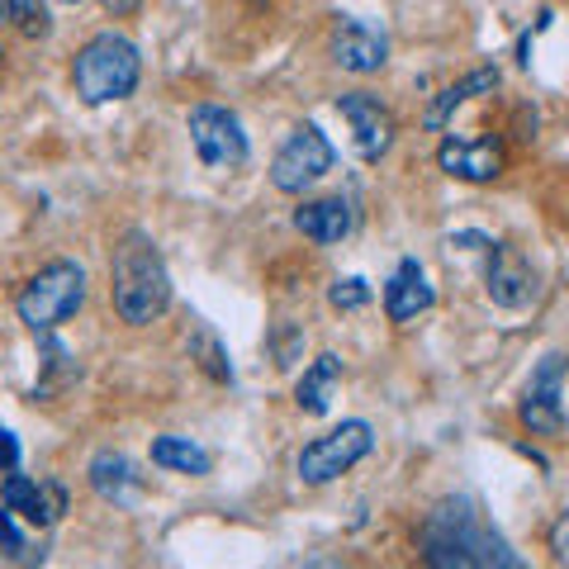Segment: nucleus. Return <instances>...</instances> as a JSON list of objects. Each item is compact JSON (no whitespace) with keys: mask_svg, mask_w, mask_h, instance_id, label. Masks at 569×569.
Here are the masks:
<instances>
[{"mask_svg":"<svg viewBox=\"0 0 569 569\" xmlns=\"http://www.w3.org/2000/svg\"><path fill=\"white\" fill-rule=\"evenodd\" d=\"M422 565L432 569H522V556L489 527L485 508L470 493H451L418 527Z\"/></svg>","mask_w":569,"mask_h":569,"instance_id":"1","label":"nucleus"},{"mask_svg":"<svg viewBox=\"0 0 569 569\" xmlns=\"http://www.w3.org/2000/svg\"><path fill=\"white\" fill-rule=\"evenodd\" d=\"M110 299H114V313L123 318L129 328H148L167 313L171 305V271H167V257L142 228H129L119 242H114V257H110Z\"/></svg>","mask_w":569,"mask_h":569,"instance_id":"2","label":"nucleus"},{"mask_svg":"<svg viewBox=\"0 0 569 569\" xmlns=\"http://www.w3.org/2000/svg\"><path fill=\"white\" fill-rule=\"evenodd\" d=\"M142 81V58H138V43L123 39V33H96L91 43L77 52L71 62V86L86 104H114V100H129Z\"/></svg>","mask_w":569,"mask_h":569,"instance_id":"3","label":"nucleus"},{"mask_svg":"<svg viewBox=\"0 0 569 569\" xmlns=\"http://www.w3.org/2000/svg\"><path fill=\"white\" fill-rule=\"evenodd\" d=\"M86 305V271L77 261H48L39 276H33L20 299H14V313L29 332H52L62 328L67 318H77V309Z\"/></svg>","mask_w":569,"mask_h":569,"instance_id":"4","label":"nucleus"},{"mask_svg":"<svg viewBox=\"0 0 569 569\" xmlns=\"http://www.w3.org/2000/svg\"><path fill=\"white\" fill-rule=\"evenodd\" d=\"M376 451V427L366 418H347L342 427H332L328 437H313L305 451H299V479L305 485H332L337 475H347L351 466Z\"/></svg>","mask_w":569,"mask_h":569,"instance_id":"5","label":"nucleus"},{"mask_svg":"<svg viewBox=\"0 0 569 569\" xmlns=\"http://www.w3.org/2000/svg\"><path fill=\"white\" fill-rule=\"evenodd\" d=\"M332 162H337V152H332L328 133L318 129V123H295L271 162V186L280 194H305L309 186H318L332 171Z\"/></svg>","mask_w":569,"mask_h":569,"instance_id":"6","label":"nucleus"},{"mask_svg":"<svg viewBox=\"0 0 569 569\" xmlns=\"http://www.w3.org/2000/svg\"><path fill=\"white\" fill-rule=\"evenodd\" d=\"M190 148L209 171H238L252 152V142L242 133V119L223 104H194L190 110Z\"/></svg>","mask_w":569,"mask_h":569,"instance_id":"7","label":"nucleus"},{"mask_svg":"<svg viewBox=\"0 0 569 569\" xmlns=\"http://www.w3.org/2000/svg\"><path fill=\"white\" fill-rule=\"evenodd\" d=\"M565 370H569V356L546 351L537 361V370L527 376L518 418H522V427H531V437H560L569 427V418H565Z\"/></svg>","mask_w":569,"mask_h":569,"instance_id":"8","label":"nucleus"},{"mask_svg":"<svg viewBox=\"0 0 569 569\" xmlns=\"http://www.w3.org/2000/svg\"><path fill=\"white\" fill-rule=\"evenodd\" d=\"M485 290L498 309H527L537 299V271L512 242H489V266H485Z\"/></svg>","mask_w":569,"mask_h":569,"instance_id":"9","label":"nucleus"},{"mask_svg":"<svg viewBox=\"0 0 569 569\" xmlns=\"http://www.w3.org/2000/svg\"><path fill=\"white\" fill-rule=\"evenodd\" d=\"M337 114L351 123L356 152H361L366 162H380V157L395 148V114H389V104H380V96L347 91V96H337Z\"/></svg>","mask_w":569,"mask_h":569,"instance_id":"10","label":"nucleus"},{"mask_svg":"<svg viewBox=\"0 0 569 569\" xmlns=\"http://www.w3.org/2000/svg\"><path fill=\"white\" fill-rule=\"evenodd\" d=\"M0 503L29 527H52L67 512V489L58 479H29L20 470H10L6 485H0Z\"/></svg>","mask_w":569,"mask_h":569,"instance_id":"11","label":"nucleus"},{"mask_svg":"<svg viewBox=\"0 0 569 569\" xmlns=\"http://www.w3.org/2000/svg\"><path fill=\"white\" fill-rule=\"evenodd\" d=\"M332 62L351 77H370L389 62V33L370 20H337L332 29Z\"/></svg>","mask_w":569,"mask_h":569,"instance_id":"12","label":"nucleus"},{"mask_svg":"<svg viewBox=\"0 0 569 569\" xmlns=\"http://www.w3.org/2000/svg\"><path fill=\"white\" fill-rule=\"evenodd\" d=\"M437 167L470 186H489L503 176V142L498 138H447L437 148Z\"/></svg>","mask_w":569,"mask_h":569,"instance_id":"13","label":"nucleus"},{"mask_svg":"<svg viewBox=\"0 0 569 569\" xmlns=\"http://www.w3.org/2000/svg\"><path fill=\"white\" fill-rule=\"evenodd\" d=\"M432 305H437V290L427 284L422 261L418 257H403L395 266V276H389V284H385V313H389V323H413V318L427 313Z\"/></svg>","mask_w":569,"mask_h":569,"instance_id":"14","label":"nucleus"},{"mask_svg":"<svg viewBox=\"0 0 569 569\" xmlns=\"http://www.w3.org/2000/svg\"><path fill=\"white\" fill-rule=\"evenodd\" d=\"M91 489L96 498H104V503H114V508H129L133 498L142 493V470H138V460L133 456H123V451H96L91 456Z\"/></svg>","mask_w":569,"mask_h":569,"instance_id":"15","label":"nucleus"},{"mask_svg":"<svg viewBox=\"0 0 569 569\" xmlns=\"http://www.w3.org/2000/svg\"><path fill=\"white\" fill-rule=\"evenodd\" d=\"M295 228L305 233L309 242L318 247H332L342 242L351 233V204L342 200V194H328V200H309L295 209Z\"/></svg>","mask_w":569,"mask_h":569,"instance_id":"16","label":"nucleus"},{"mask_svg":"<svg viewBox=\"0 0 569 569\" xmlns=\"http://www.w3.org/2000/svg\"><path fill=\"white\" fill-rule=\"evenodd\" d=\"M493 91H498V67H475L470 77H460L456 86H447V91H441L432 104H427V110H422V129H427V133H441L460 104L475 100V96H493Z\"/></svg>","mask_w":569,"mask_h":569,"instance_id":"17","label":"nucleus"},{"mask_svg":"<svg viewBox=\"0 0 569 569\" xmlns=\"http://www.w3.org/2000/svg\"><path fill=\"white\" fill-rule=\"evenodd\" d=\"M337 385H342V361H337L332 351H323L318 361L299 376V385H295V403L305 408L309 418H323L328 408H332V395H337Z\"/></svg>","mask_w":569,"mask_h":569,"instance_id":"18","label":"nucleus"},{"mask_svg":"<svg viewBox=\"0 0 569 569\" xmlns=\"http://www.w3.org/2000/svg\"><path fill=\"white\" fill-rule=\"evenodd\" d=\"M152 466L190 475V479H204L213 470V456L200 447V441H190V437H157L152 441Z\"/></svg>","mask_w":569,"mask_h":569,"instance_id":"19","label":"nucleus"},{"mask_svg":"<svg viewBox=\"0 0 569 569\" xmlns=\"http://www.w3.org/2000/svg\"><path fill=\"white\" fill-rule=\"evenodd\" d=\"M190 361H200L209 380L233 385V366H228V351L219 347V337H213L209 328H194V337H190Z\"/></svg>","mask_w":569,"mask_h":569,"instance_id":"20","label":"nucleus"},{"mask_svg":"<svg viewBox=\"0 0 569 569\" xmlns=\"http://www.w3.org/2000/svg\"><path fill=\"white\" fill-rule=\"evenodd\" d=\"M0 556L14 560V565H33V560H43V550H29L24 531H20V518H14L10 508L0 512Z\"/></svg>","mask_w":569,"mask_h":569,"instance_id":"21","label":"nucleus"},{"mask_svg":"<svg viewBox=\"0 0 569 569\" xmlns=\"http://www.w3.org/2000/svg\"><path fill=\"white\" fill-rule=\"evenodd\" d=\"M328 305H332V309H342V313H356V309H366V305H370V284H366L361 276L332 280V290H328Z\"/></svg>","mask_w":569,"mask_h":569,"instance_id":"22","label":"nucleus"},{"mask_svg":"<svg viewBox=\"0 0 569 569\" xmlns=\"http://www.w3.org/2000/svg\"><path fill=\"white\" fill-rule=\"evenodd\" d=\"M14 24H20L24 39H43V33L52 29V24H48L43 0H14Z\"/></svg>","mask_w":569,"mask_h":569,"instance_id":"23","label":"nucleus"},{"mask_svg":"<svg viewBox=\"0 0 569 569\" xmlns=\"http://www.w3.org/2000/svg\"><path fill=\"white\" fill-rule=\"evenodd\" d=\"M550 560L569 565V508L556 518V527H550Z\"/></svg>","mask_w":569,"mask_h":569,"instance_id":"24","label":"nucleus"},{"mask_svg":"<svg viewBox=\"0 0 569 569\" xmlns=\"http://www.w3.org/2000/svg\"><path fill=\"white\" fill-rule=\"evenodd\" d=\"M20 470V441H14L10 427H0V475Z\"/></svg>","mask_w":569,"mask_h":569,"instance_id":"25","label":"nucleus"},{"mask_svg":"<svg viewBox=\"0 0 569 569\" xmlns=\"http://www.w3.org/2000/svg\"><path fill=\"white\" fill-rule=\"evenodd\" d=\"M104 10H110V14H133L138 0H104Z\"/></svg>","mask_w":569,"mask_h":569,"instance_id":"26","label":"nucleus"},{"mask_svg":"<svg viewBox=\"0 0 569 569\" xmlns=\"http://www.w3.org/2000/svg\"><path fill=\"white\" fill-rule=\"evenodd\" d=\"M0 24H14V0H0Z\"/></svg>","mask_w":569,"mask_h":569,"instance_id":"27","label":"nucleus"},{"mask_svg":"<svg viewBox=\"0 0 569 569\" xmlns=\"http://www.w3.org/2000/svg\"><path fill=\"white\" fill-rule=\"evenodd\" d=\"M62 6H81V0H62Z\"/></svg>","mask_w":569,"mask_h":569,"instance_id":"28","label":"nucleus"}]
</instances>
